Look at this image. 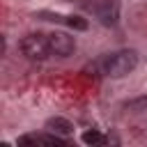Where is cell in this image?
<instances>
[{"mask_svg": "<svg viewBox=\"0 0 147 147\" xmlns=\"http://www.w3.org/2000/svg\"><path fill=\"white\" fill-rule=\"evenodd\" d=\"M83 142H85V145H106L108 138H106L103 133H99V131L92 129V131H85V133H83Z\"/></svg>", "mask_w": 147, "mask_h": 147, "instance_id": "8", "label": "cell"}, {"mask_svg": "<svg viewBox=\"0 0 147 147\" xmlns=\"http://www.w3.org/2000/svg\"><path fill=\"white\" fill-rule=\"evenodd\" d=\"M37 142H44V145H67V138L60 136V133H28V136L18 138V145H37Z\"/></svg>", "mask_w": 147, "mask_h": 147, "instance_id": "5", "label": "cell"}, {"mask_svg": "<svg viewBox=\"0 0 147 147\" xmlns=\"http://www.w3.org/2000/svg\"><path fill=\"white\" fill-rule=\"evenodd\" d=\"M46 129H51L53 133H60V136H71L74 133V124L69 122V119H64V117H51L48 122H46Z\"/></svg>", "mask_w": 147, "mask_h": 147, "instance_id": "6", "label": "cell"}, {"mask_svg": "<svg viewBox=\"0 0 147 147\" xmlns=\"http://www.w3.org/2000/svg\"><path fill=\"white\" fill-rule=\"evenodd\" d=\"M48 41H51V55L69 57V55L76 51V41H74V37L67 34V32H51V34H48Z\"/></svg>", "mask_w": 147, "mask_h": 147, "instance_id": "3", "label": "cell"}, {"mask_svg": "<svg viewBox=\"0 0 147 147\" xmlns=\"http://www.w3.org/2000/svg\"><path fill=\"white\" fill-rule=\"evenodd\" d=\"M124 106H126V110H133V113H142V110H147V96H136V99L126 101Z\"/></svg>", "mask_w": 147, "mask_h": 147, "instance_id": "9", "label": "cell"}, {"mask_svg": "<svg viewBox=\"0 0 147 147\" xmlns=\"http://www.w3.org/2000/svg\"><path fill=\"white\" fill-rule=\"evenodd\" d=\"M96 18L103 23V25H115L117 18H119V2L117 0H101L99 5L92 7Z\"/></svg>", "mask_w": 147, "mask_h": 147, "instance_id": "4", "label": "cell"}, {"mask_svg": "<svg viewBox=\"0 0 147 147\" xmlns=\"http://www.w3.org/2000/svg\"><path fill=\"white\" fill-rule=\"evenodd\" d=\"M21 53L28 57V60H46L51 55V41H48V34H41V32H30L21 39Z\"/></svg>", "mask_w": 147, "mask_h": 147, "instance_id": "2", "label": "cell"}, {"mask_svg": "<svg viewBox=\"0 0 147 147\" xmlns=\"http://www.w3.org/2000/svg\"><path fill=\"white\" fill-rule=\"evenodd\" d=\"M44 16H48L46 21H60V23H67V25L74 28V30H87V21L80 18V16H60V14H46V11H44Z\"/></svg>", "mask_w": 147, "mask_h": 147, "instance_id": "7", "label": "cell"}, {"mask_svg": "<svg viewBox=\"0 0 147 147\" xmlns=\"http://www.w3.org/2000/svg\"><path fill=\"white\" fill-rule=\"evenodd\" d=\"M136 67H138V53L136 51H117L103 60V74L110 78L129 76Z\"/></svg>", "mask_w": 147, "mask_h": 147, "instance_id": "1", "label": "cell"}]
</instances>
